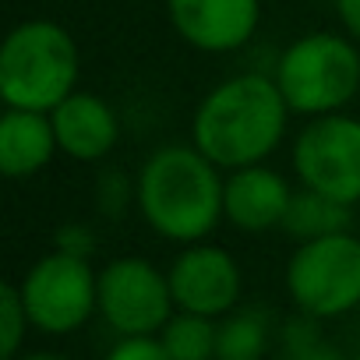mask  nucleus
Returning <instances> with one entry per match:
<instances>
[{
    "mask_svg": "<svg viewBox=\"0 0 360 360\" xmlns=\"http://www.w3.org/2000/svg\"><path fill=\"white\" fill-rule=\"evenodd\" d=\"M226 184L219 166L195 145H166L152 152L138 173V209L145 223L176 244H198L226 216Z\"/></svg>",
    "mask_w": 360,
    "mask_h": 360,
    "instance_id": "2",
    "label": "nucleus"
},
{
    "mask_svg": "<svg viewBox=\"0 0 360 360\" xmlns=\"http://www.w3.org/2000/svg\"><path fill=\"white\" fill-rule=\"evenodd\" d=\"M173 307L169 276L145 258H117L99 272V314L120 335H155Z\"/></svg>",
    "mask_w": 360,
    "mask_h": 360,
    "instance_id": "8",
    "label": "nucleus"
},
{
    "mask_svg": "<svg viewBox=\"0 0 360 360\" xmlns=\"http://www.w3.org/2000/svg\"><path fill=\"white\" fill-rule=\"evenodd\" d=\"M216 328L212 318L180 311L159 328V342L169 360H216Z\"/></svg>",
    "mask_w": 360,
    "mask_h": 360,
    "instance_id": "16",
    "label": "nucleus"
},
{
    "mask_svg": "<svg viewBox=\"0 0 360 360\" xmlns=\"http://www.w3.org/2000/svg\"><path fill=\"white\" fill-rule=\"evenodd\" d=\"M50 120H53L60 152L78 159V162H96V159L110 155L117 138H120V124H117L113 106L96 92H78L75 89L50 113Z\"/></svg>",
    "mask_w": 360,
    "mask_h": 360,
    "instance_id": "12",
    "label": "nucleus"
},
{
    "mask_svg": "<svg viewBox=\"0 0 360 360\" xmlns=\"http://www.w3.org/2000/svg\"><path fill=\"white\" fill-rule=\"evenodd\" d=\"M18 286L29 321L50 335H68L82 328L92 311H99V276L92 272L89 258L71 251L39 258Z\"/></svg>",
    "mask_w": 360,
    "mask_h": 360,
    "instance_id": "6",
    "label": "nucleus"
},
{
    "mask_svg": "<svg viewBox=\"0 0 360 360\" xmlns=\"http://www.w3.org/2000/svg\"><path fill=\"white\" fill-rule=\"evenodd\" d=\"M78 46L57 22L36 18L8 32L0 46V99L18 110L53 113L78 85Z\"/></svg>",
    "mask_w": 360,
    "mask_h": 360,
    "instance_id": "3",
    "label": "nucleus"
},
{
    "mask_svg": "<svg viewBox=\"0 0 360 360\" xmlns=\"http://www.w3.org/2000/svg\"><path fill=\"white\" fill-rule=\"evenodd\" d=\"M106 360H169V353L155 335H124L106 353Z\"/></svg>",
    "mask_w": 360,
    "mask_h": 360,
    "instance_id": "19",
    "label": "nucleus"
},
{
    "mask_svg": "<svg viewBox=\"0 0 360 360\" xmlns=\"http://www.w3.org/2000/svg\"><path fill=\"white\" fill-rule=\"evenodd\" d=\"M283 360H342L325 339H318L314 328L307 325H290L286 335V356Z\"/></svg>",
    "mask_w": 360,
    "mask_h": 360,
    "instance_id": "18",
    "label": "nucleus"
},
{
    "mask_svg": "<svg viewBox=\"0 0 360 360\" xmlns=\"http://www.w3.org/2000/svg\"><path fill=\"white\" fill-rule=\"evenodd\" d=\"M15 360H71V356H57V353H29V356H15Z\"/></svg>",
    "mask_w": 360,
    "mask_h": 360,
    "instance_id": "21",
    "label": "nucleus"
},
{
    "mask_svg": "<svg viewBox=\"0 0 360 360\" xmlns=\"http://www.w3.org/2000/svg\"><path fill=\"white\" fill-rule=\"evenodd\" d=\"M290 106L265 75H237L216 85L195 110L191 138L219 169L255 166L272 155L286 134Z\"/></svg>",
    "mask_w": 360,
    "mask_h": 360,
    "instance_id": "1",
    "label": "nucleus"
},
{
    "mask_svg": "<svg viewBox=\"0 0 360 360\" xmlns=\"http://www.w3.org/2000/svg\"><path fill=\"white\" fill-rule=\"evenodd\" d=\"M276 85L290 113H335L360 92V53L335 32H311L283 50L276 64Z\"/></svg>",
    "mask_w": 360,
    "mask_h": 360,
    "instance_id": "4",
    "label": "nucleus"
},
{
    "mask_svg": "<svg viewBox=\"0 0 360 360\" xmlns=\"http://www.w3.org/2000/svg\"><path fill=\"white\" fill-rule=\"evenodd\" d=\"M29 325L32 321H29V311H25V300H22V286L4 283L0 286V356L4 360L18 356Z\"/></svg>",
    "mask_w": 360,
    "mask_h": 360,
    "instance_id": "17",
    "label": "nucleus"
},
{
    "mask_svg": "<svg viewBox=\"0 0 360 360\" xmlns=\"http://www.w3.org/2000/svg\"><path fill=\"white\" fill-rule=\"evenodd\" d=\"M286 290L307 318H339L360 304V237L349 230L300 240L286 265Z\"/></svg>",
    "mask_w": 360,
    "mask_h": 360,
    "instance_id": "5",
    "label": "nucleus"
},
{
    "mask_svg": "<svg viewBox=\"0 0 360 360\" xmlns=\"http://www.w3.org/2000/svg\"><path fill=\"white\" fill-rule=\"evenodd\" d=\"M176 36L202 53L240 50L262 18V0H166Z\"/></svg>",
    "mask_w": 360,
    "mask_h": 360,
    "instance_id": "10",
    "label": "nucleus"
},
{
    "mask_svg": "<svg viewBox=\"0 0 360 360\" xmlns=\"http://www.w3.org/2000/svg\"><path fill=\"white\" fill-rule=\"evenodd\" d=\"M335 11H339V22L346 25V32L353 39H360V0H335Z\"/></svg>",
    "mask_w": 360,
    "mask_h": 360,
    "instance_id": "20",
    "label": "nucleus"
},
{
    "mask_svg": "<svg viewBox=\"0 0 360 360\" xmlns=\"http://www.w3.org/2000/svg\"><path fill=\"white\" fill-rule=\"evenodd\" d=\"M353 360H360V353H356V356H353Z\"/></svg>",
    "mask_w": 360,
    "mask_h": 360,
    "instance_id": "22",
    "label": "nucleus"
},
{
    "mask_svg": "<svg viewBox=\"0 0 360 360\" xmlns=\"http://www.w3.org/2000/svg\"><path fill=\"white\" fill-rule=\"evenodd\" d=\"M293 169L300 184L342 205L360 202V117L325 113L293 141Z\"/></svg>",
    "mask_w": 360,
    "mask_h": 360,
    "instance_id": "7",
    "label": "nucleus"
},
{
    "mask_svg": "<svg viewBox=\"0 0 360 360\" xmlns=\"http://www.w3.org/2000/svg\"><path fill=\"white\" fill-rule=\"evenodd\" d=\"M166 276H169L173 304L191 314L223 318L233 311V304L240 297V269L216 244L198 240L188 251H180Z\"/></svg>",
    "mask_w": 360,
    "mask_h": 360,
    "instance_id": "9",
    "label": "nucleus"
},
{
    "mask_svg": "<svg viewBox=\"0 0 360 360\" xmlns=\"http://www.w3.org/2000/svg\"><path fill=\"white\" fill-rule=\"evenodd\" d=\"M57 131L50 113L8 106L0 117V173L11 180L36 176L57 152Z\"/></svg>",
    "mask_w": 360,
    "mask_h": 360,
    "instance_id": "13",
    "label": "nucleus"
},
{
    "mask_svg": "<svg viewBox=\"0 0 360 360\" xmlns=\"http://www.w3.org/2000/svg\"><path fill=\"white\" fill-rule=\"evenodd\" d=\"M269 349V318L262 311H233L216 328V360H262Z\"/></svg>",
    "mask_w": 360,
    "mask_h": 360,
    "instance_id": "15",
    "label": "nucleus"
},
{
    "mask_svg": "<svg viewBox=\"0 0 360 360\" xmlns=\"http://www.w3.org/2000/svg\"><path fill=\"white\" fill-rule=\"evenodd\" d=\"M349 216H353V205H342V202H335L321 191L304 188V191H293L283 230L297 240H314V237L349 230Z\"/></svg>",
    "mask_w": 360,
    "mask_h": 360,
    "instance_id": "14",
    "label": "nucleus"
},
{
    "mask_svg": "<svg viewBox=\"0 0 360 360\" xmlns=\"http://www.w3.org/2000/svg\"><path fill=\"white\" fill-rule=\"evenodd\" d=\"M290 198H293V188L286 184V176L255 162L230 173L223 209H226L230 226H237L240 233H265V230L283 226Z\"/></svg>",
    "mask_w": 360,
    "mask_h": 360,
    "instance_id": "11",
    "label": "nucleus"
}]
</instances>
